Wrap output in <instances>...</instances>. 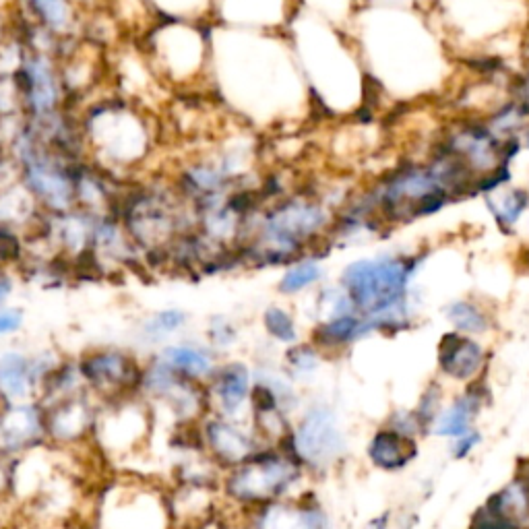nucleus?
I'll list each match as a JSON object with an SVG mask.
<instances>
[{
	"mask_svg": "<svg viewBox=\"0 0 529 529\" xmlns=\"http://www.w3.org/2000/svg\"><path fill=\"white\" fill-rule=\"evenodd\" d=\"M25 327V310L19 306H0V339L13 337Z\"/></svg>",
	"mask_w": 529,
	"mask_h": 529,
	"instance_id": "72a5a7b5",
	"label": "nucleus"
},
{
	"mask_svg": "<svg viewBox=\"0 0 529 529\" xmlns=\"http://www.w3.org/2000/svg\"><path fill=\"white\" fill-rule=\"evenodd\" d=\"M368 457L377 468L385 472H395L406 468L416 457V447L414 441L406 437V434L397 432L395 428H385L372 437L368 445Z\"/></svg>",
	"mask_w": 529,
	"mask_h": 529,
	"instance_id": "4be33fe9",
	"label": "nucleus"
},
{
	"mask_svg": "<svg viewBox=\"0 0 529 529\" xmlns=\"http://www.w3.org/2000/svg\"><path fill=\"white\" fill-rule=\"evenodd\" d=\"M525 147H527V149H529V131H527V133H525Z\"/></svg>",
	"mask_w": 529,
	"mask_h": 529,
	"instance_id": "4c0bfd02",
	"label": "nucleus"
},
{
	"mask_svg": "<svg viewBox=\"0 0 529 529\" xmlns=\"http://www.w3.org/2000/svg\"><path fill=\"white\" fill-rule=\"evenodd\" d=\"M5 3V0H0V5H3Z\"/></svg>",
	"mask_w": 529,
	"mask_h": 529,
	"instance_id": "58836bf2",
	"label": "nucleus"
},
{
	"mask_svg": "<svg viewBox=\"0 0 529 529\" xmlns=\"http://www.w3.org/2000/svg\"><path fill=\"white\" fill-rule=\"evenodd\" d=\"M246 529H333L327 511L304 494L244 513Z\"/></svg>",
	"mask_w": 529,
	"mask_h": 529,
	"instance_id": "a211bd4d",
	"label": "nucleus"
},
{
	"mask_svg": "<svg viewBox=\"0 0 529 529\" xmlns=\"http://www.w3.org/2000/svg\"><path fill=\"white\" fill-rule=\"evenodd\" d=\"M372 331H375V327H372V323L364 315L348 313L317 321L315 327L310 329V341H313L323 354H327L354 344V341L362 339Z\"/></svg>",
	"mask_w": 529,
	"mask_h": 529,
	"instance_id": "aec40b11",
	"label": "nucleus"
},
{
	"mask_svg": "<svg viewBox=\"0 0 529 529\" xmlns=\"http://www.w3.org/2000/svg\"><path fill=\"white\" fill-rule=\"evenodd\" d=\"M255 366L240 358H222L205 383L209 414L251 422Z\"/></svg>",
	"mask_w": 529,
	"mask_h": 529,
	"instance_id": "f8f14e48",
	"label": "nucleus"
},
{
	"mask_svg": "<svg viewBox=\"0 0 529 529\" xmlns=\"http://www.w3.org/2000/svg\"><path fill=\"white\" fill-rule=\"evenodd\" d=\"M261 327L265 335L279 346H294L300 341V327L290 308L284 304H267L261 313Z\"/></svg>",
	"mask_w": 529,
	"mask_h": 529,
	"instance_id": "a878e982",
	"label": "nucleus"
},
{
	"mask_svg": "<svg viewBox=\"0 0 529 529\" xmlns=\"http://www.w3.org/2000/svg\"><path fill=\"white\" fill-rule=\"evenodd\" d=\"M191 315L180 306H166L143 319L141 335L149 344H166V339L178 335L186 325H189Z\"/></svg>",
	"mask_w": 529,
	"mask_h": 529,
	"instance_id": "b1692460",
	"label": "nucleus"
},
{
	"mask_svg": "<svg viewBox=\"0 0 529 529\" xmlns=\"http://www.w3.org/2000/svg\"><path fill=\"white\" fill-rule=\"evenodd\" d=\"M13 75L23 120L31 127L40 129L71 110L56 52L23 42V54Z\"/></svg>",
	"mask_w": 529,
	"mask_h": 529,
	"instance_id": "0eeeda50",
	"label": "nucleus"
},
{
	"mask_svg": "<svg viewBox=\"0 0 529 529\" xmlns=\"http://www.w3.org/2000/svg\"><path fill=\"white\" fill-rule=\"evenodd\" d=\"M155 422L153 408L141 395L102 401L93 445L106 459H131L151 443Z\"/></svg>",
	"mask_w": 529,
	"mask_h": 529,
	"instance_id": "6e6552de",
	"label": "nucleus"
},
{
	"mask_svg": "<svg viewBox=\"0 0 529 529\" xmlns=\"http://www.w3.org/2000/svg\"><path fill=\"white\" fill-rule=\"evenodd\" d=\"M48 447L46 410L38 399L5 403L0 408V453L21 457Z\"/></svg>",
	"mask_w": 529,
	"mask_h": 529,
	"instance_id": "f3484780",
	"label": "nucleus"
},
{
	"mask_svg": "<svg viewBox=\"0 0 529 529\" xmlns=\"http://www.w3.org/2000/svg\"><path fill=\"white\" fill-rule=\"evenodd\" d=\"M306 474L284 447H265L251 459L224 472L220 494L230 509L251 513L275 501L298 496Z\"/></svg>",
	"mask_w": 529,
	"mask_h": 529,
	"instance_id": "39448f33",
	"label": "nucleus"
},
{
	"mask_svg": "<svg viewBox=\"0 0 529 529\" xmlns=\"http://www.w3.org/2000/svg\"><path fill=\"white\" fill-rule=\"evenodd\" d=\"M478 443H480V437L476 432L461 434V437L455 439V457H465Z\"/></svg>",
	"mask_w": 529,
	"mask_h": 529,
	"instance_id": "f704fd0d",
	"label": "nucleus"
},
{
	"mask_svg": "<svg viewBox=\"0 0 529 529\" xmlns=\"http://www.w3.org/2000/svg\"><path fill=\"white\" fill-rule=\"evenodd\" d=\"M298 0H215L213 23L248 31H286Z\"/></svg>",
	"mask_w": 529,
	"mask_h": 529,
	"instance_id": "dca6fc26",
	"label": "nucleus"
},
{
	"mask_svg": "<svg viewBox=\"0 0 529 529\" xmlns=\"http://www.w3.org/2000/svg\"><path fill=\"white\" fill-rule=\"evenodd\" d=\"M529 114L523 110V106L515 100V102H509L505 104L503 108L496 110V114L490 118L488 122V129L496 135V137H507L511 139L519 129H521V124L525 122Z\"/></svg>",
	"mask_w": 529,
	"mask_h": 529,
	"instance_id": "2f4dec72",
	"label": "nucleus"
},
{
	"mask_svg": "<svg viewBox=\"0 0 529 529\" xmlns=\"http://www.w3.org/2000/svg\"><path fill=\"white\" fill-rule=\"evenodd\" d=\"M139 395L153 408L155 418L166 416L172 426L197 424L209 414L205 385L176 375L153 356L145 362Z\"/></svg>",
	"mask_w": 529,
	"mask_h": 529,
	"instance_id": "9d476101",
	"label": "nucleus"
},
{
	"mask_svg": "<svg viewBox=\"0 0 529 529\" xmlns=\"http://www.w3.org/2000/svg\"><path fill=\"white\" fill-rule=\"evenodd\" d=\"M27 257V240L25 234L9 228L0 226V271H11L15 267H21Z\"/></svg>",
	"mask_w": 529,
	"mask_h": 529,
	"instance_id": "c756f323",
	"label": "nucleus"
},
{
	"mask_svg": "<svg viewBox=\"0 0 529 529\" xmlns=\"http://www.w3.org/2000/svg\"><path fill=\"white\" fill-rule=\"evenodd\" d=\"M240 335V327L228 315H211L205 325V344L220 356L240 344Z\"/></svg>",
	"mask_w": 529,
	"mask_h": 529,
	"instance_id": "c85d7f7f",
	"label": "nucleus"
},
{
	"mask_svg": "<svg viewBox=\"0 0 529 529\" xmlns=\"http://www.w3.org/2000/svg\"><path fill=\"white\" fill-rule=\"evenodd\" d=\"M170 492L158 482L127 472L104 484L96 507L93 529H174Z\"/></svg>",
	"mask_w": 529,
	"mask_h": 529,
	"instance_id": "423d86ee",
	"label": "nucleus"
},
{
	"mask_svg": "<svg viewBox=\"0 0 529 529\" xmlns=\"http://www.w3.org/2000/svg\"><path fill=\"white\" fill-rule=\"evenodd\" d=\"M414 271V259H360L341 271L339 286L377 331L408 321V284Z\"/></svg>",
	"mask_w": 529,
	"mask_h": 529,
	"instance_id": "20e7f679",
	"label": "nucleus"
},
{
	"mask_svg": "<svg viewBox=\"0 0 529 529\" xmlns=\"http://www.w3.org/2000/svg\"><path fill=\"white\" fill-rule=\"evenodd\" d=\"M323 352L313 344V341H298L294 346H288L284 352L282 368L288 372V377L298 385L306 383L317 375V370L323 364Z\"/></svg>",
	"mask_w": 529,
	"mask_h": 529,
	"instance_id": "bb28decb",
	"label": "nucleus"
},
{
	"mask_svg": "<svg viewBox=\"0 0 529 529\" xmlns=\"http://www.w3.org/2000/svg\"><path fill=\"white\" fill-rule=\"evenodd\" d=\"M60 362L56 352L27 354L21 350H7L0 354V399L3 403L34 401L48 372Z\"/></svg>",
	"mask_w": 529,
	"mask_h": 529,
	"instance_id": "2eb2a0df",
	"label": "nucleus"
},
{
	"mask_svg": "<svg viewBox=\"0 0 529 529\" xmlns=\"http://www.w3.org/2000/svg\"><path fill=\"white\" fill-rule=\"evenodd\" d=\"M87 391L102 401L139 395L145 362L122 348H93L77 358Z\"/></svg>",
	"mask_w": 529,
	"mask_h": 529,
	"instance_id": "9b49d317",
	"label": "nucleus"
},
{
	"mask_svg": "<svg viewBox=\"0 0 529 529\" xmlns=\"http://www.w3.org/2000/svg\"><path fill=\"white\" fill-rule=\"evenodd\" d=\"M79 131L85 162L118 182H137L160 153L164 129L160 114L143 108L112 89L79 110Z\"/></svg>",
	"mask_w": 529,
	"mask_h": 529,
	"instance_id": "f03ea898",
	"label": "nucleus"
},
{
	"mask_svg": "<svg viewBox=\"0 0 529 529\" xmlns=\"http://www.w3.org/2000/svg\"><path fill=\"white\" fill-rule=\"evenodd\" d=\"M449 321L463 333H484L488 329V317L484 310L472 302H453L447 308Z\"/></svg>",
	"mask_w": 529,
	"mask_h": 529,
	"instance_id": "7c9ffc66",
	"label": "nucleus"
},
{
	"mask_svg": "<svg viewBox=\"0 0 529 529\" xmlns=\"http://www.w3.org/2000/svg\"><path fill=\"white\" fill-rule=\"evenodd\" d=\"M284 447L306 472H325L346 453V437L335 410L327 403H310L298 412Z\"/></svg>",
	"mask_w": 529,
	"mask_h": 529,
	"instance_id": "1a4fd4ad",
	"label": "nucleus"
},
{
	"mask_svg": "<svg viewBox=\"0 0 529 529\" xmlns=\"http://www.w3.org/2000/svg\"><path fill=\"white\" fill-rule=\"evenodd\" d=\"M15 292V277L11 271H0V306H5Z\"/></svg>",
	"mask_w": 529,
	"mask_h": 529,
	"instance_id": "c9c22d12",
	"label": "nucleus"
},
{
	"mask_svg": "<svg viewBox=\"0 0 529 529\" xmlns=\"http://www.w3.org/2000/svg\"><path fill=\"white\" fill-rule=\"evenodd\" d=\"M480 410V393L470 391L459 401H455L449 410H445L437 420H434V432L439 437H451L457 439L461 434L470 432V424L474 414Z\"/></svg>",
	"mask_w": 529,
	"mask_h": 529,
	"instance_id": "cd10ccee",
	"label": "nucleus"
},
{
	"mask_svg": "<svg viewBox=\"0 0 529 529\" xmlns=\"http://www.w3.org/2000/svg\"><path fill=\"white\" fill-rule=\"evenodd\" d=\"M199 430L205 453L220 465L222 472L236 468V465L251 459L257 451L265 449L251 422L205 414L199 422Z\"/></svg>",
	"mask_w": 529,
	"mask_h": 529,
	"instance_id": "ddd939ff",
	"label": "nucleus"
},
{
	"mask_svg": "<svg viewBox=\"0 0 529 529\" xmlns=\"http://www.w3.org/2000/svg\"><path fill=\"white\" fill-rule=\"evenodd\" d=\"M482 362H484V350L478 341L457 333H449L443 337L439 350V364L445 375L459 381H470L480 372Z\"/></svg>",
	"mask_w": 529,
	"mask_h": 529,
	"instance_id": "412c9836",
	"label": "nucleus"
},
{
	"mask_svg": "<svg viewBox=\"0 0 529 529\" xmlns=\"http://www.w3.org/2000/svg\"><path fill=\"white\" fill-rule=\"evenodd\" d=\"M48 447L67 451L93 443L100 401L91 393L75 395L44 406Z\"/></svg>",
	"mask_w": 529,
	"mask_h": 529,
	"instance_id": "4468645a",
	"label": "nucleus"
},
{
	"mask_svg": "<svg viewBox=\"0 0 529 529\" xmlns=\"http://www.w3.org/2000/svg\"><path fill=\"white\" fill-rule=\"evenodd\" d=\"M325 267L321 263V257L317 255H306L296 259L294 263L284 267V273L277 279V294L279 296H300L306 290L315 288L323 282Z\"/></svg>",
	"mask_w": 529,
	"mask_h": 529,
	"instance_id": "5701e85b",
	"label": "nucleus"
},
{
	"mask_svg": "<svg viewBox=\"0 0 529 529\" xmlns=\"http://www.w3.org/2000/svg\"><path fill=\"white\" fill-rule=\"evenodd\" d=\"M364 529H387V515L381 519H372L370 523L364 525Z\"/></svg>",
	"mask_w": 529,
	"mask_h": 529,
	"instance_id": "e433bc0d",
	"label": "nucleus"
},
{
	"mask_svg": "<svg viewBox=\"0 0 529 529\" xmlns=\"http://www.w3.org/2000/svg\"><path fill=\"white\" fill-rule=\"evenodd\" d=\"M137 44L170 96L209 91L211 23L158 19Z\"/></svg>",
	"mask_w": 529,
	"mask_h": 529,
	"instance_id": "7ed1b4c3",
	"label": "nucleus"
},
{
	"mask_svg": "<svg viewBox=\"0 0 529 529\" xmlns=\"http://www.w3.org/2000/svg\"><path fill=\"white\" fill-rule=\"evenodd\" d=\"M145 3L158 19L213 23L215 0H145Z\"/></svg>",
	"mask_w": 529,
	"mask_h": 529,
	"instance_id": "393cba45",
	"label": "nucleus"
},
{
	"mask_svg": "<svg viewBox=\"0 0 529 529\" xmlns=\"http://www.w3.org/2000/svg\"><path fill=\"white\" fill-rule=\"evenodd\" d=\"M153 358L174 370L176 375L186 377L197 383H207L213 375V370L220 364L222 356L213 352L205 341H166Z\"/></svg>",
	"mask_w": 529,
	"mask_h": 529,
	"instance_id": "6ab92c4d",
	"label": "nucleus"
},
{
	"mask_svg": "<svg viewBox=\"0 0 529 529\" xmlns=\"http://www.w3.org/2000/svg\"><path fill=\"white\" fill-rule=\"evenodd\" d=\"M209 93L232 120L261 135L292 127L310 93L284 31H248L211 23Z\"/></svg>",
	"mask_w": 529,
	"mask_h": 529,
	"instance_id": "f257e3e1",
	"label": "nucleus"
},
{
	"mask_svg": "<svg viewBox=\"0 0 529 529\" xmlns=\"http://www.w3.org/2000/svg\"><path fill=\"white\" fill-rule=\"evenodd\" d=\"M527 207H529V195L523 189H515L509 195H505L499 205L492 207V213L494 220L501 226H513L519 222V217Z\"/></svg>",
	"mask_w": 529,
	"mask_h": 529,
	"instance_id": "473e14b6",
	"label": "nucleus"
}]
</instances>
